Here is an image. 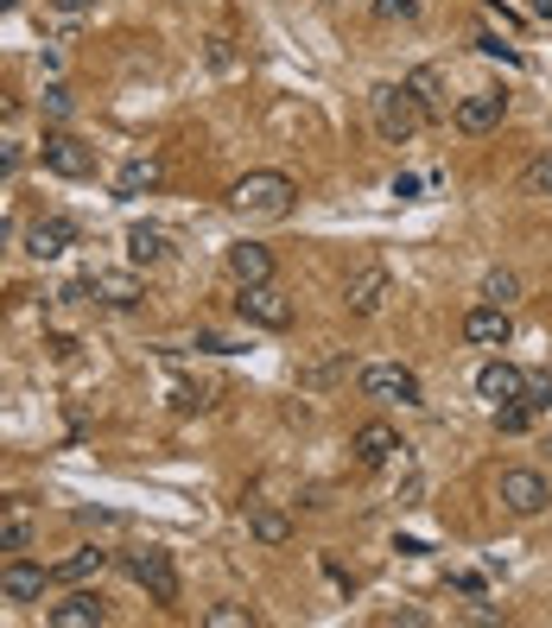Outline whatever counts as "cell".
Masks as SVG:
<instances>
[{
    "label": "cell",
    "instance_id": "cell-1",
    "mask_svg": "<svg viewBox=\"0 0 552 628\" xmlns=\"http://www.w3.org/2000/svg\"><path fill=\"white\" fill-rule=\"evenodd\" d=\"M293 197H298V185L286 172H242V178L229 185V210H235V217L280 222V217H293Z\"/></svg>",
    "mask_w": 552,
    "mask_h": 628
},
{
    "label": "cell",
    "instance_id": "cell-2",
    "mask_svg": "<svg viewBox=\"0 0 552 628\" xmlns=\"http://www.w3.org/2000/svg\"><path fill=\"white\" fill-rule=\"evenodd\" d=\"M368 102H375V134H381V140H394V147H406V140L432 121V114L419 109V96H413L406 83H381Z\"/></svg>",
    "mask_w": 552,
    "mask_h": 628
},
{
    "label": "cell",
    "instance_id": "cell-3",
    "mask_svg": "<svg viewBox=\"0 0 552 628\" xmlns=\"http://www.w3.org/2000/svg\"><path fill=\"white\" fill-rule=\"evenodd\" d=\"M363 401H375V407H419V374L401 369V362H375V369H363Z\"/></svg>",
    "mask_w": 552,
    "mask_h": 628
},
{
    "label": "cell",
    "instance_id": "cell-4",
    "mask_svg": "<svg viewBox=\"0 0 552 628\" xmlns=\"http://www.w3.org/2000/svg\"><path fill=\"white\" fill-rule=\"evenodd\" d=\"M127 578H134L152 603H179V571H172V553H159V546H134V553H127Z\"/></svg>",
    "mask_w": 552,
    "mask_h": 628
},
{
    "label": "cell",
    "instance_id": "cell-5",
    "mask_svg": "<svg viewBox=\"0 0 552 628\" xmlns=\"http://www.w3.org/2000/svg\"><path fill=\"white\" fill-rule=\"evenodd\" d=\"M495 495H502V508L520 515V520H533L552 502V489H547L540 470H502V477H495Z\"/></svg>",
    "mask_w": 552,
    "mask_h": 628
},
{
    "label": "cell",
    "instance_id": "cell-6",
    "mask_svg": "<svg viewBox=\"0 0 552 628\" xmlns=\"http://www.w3.org/2000/svg\"><path fill=\"white\" fill-rule=\"evenodd\" d=\"M235 311H242L248 324H260V331H286V324H293V298L273 293V280L242 286V293H235Z\"/></svg>",
    "mask_w": 552,
    "mask_h": 628
},
{
    "label": "cell",
    "instance_id": "cell-7",
    "mask_svg": "<svg viewBox=\"0 0 552 628\" xmlns=\"http://www.w3.org/2000/svg\"><path fill=\"white\" fill-rule=\"evenodd\" d=\"M502 121H508V96H502V89H477V96H464V102L451 109V127L470 134V140H477V134H495Z\"/></svg>",
    "mask_w": 552,
    "mask_h": 628
},
{
    "label": "cell",
    "instance_id": "cell-8",
    "mask_svg": "<svg viewBox=\"0 0 552 628\" xmlns=\"http://www.w3.org/2000/svg\"><path fill=\"white\" fill-rule=\"evenodd\" d=\"M45 172L51 178H89L96 172V147H83L76 134H45Z\"/></svg>",
    "mask_w": 552,
    "mask_h": 628
},
{
    "label": "cell",
    "instance_id": "cell-9",
    "mask_svg": "<svg viewBox=\"0 0 552 628\" xmlns=\"http://www.w3.org/2000/svg\"><path fill=\"white\" fill-rule=\"evenodd\" d=\"M394 293V280H388V267H363V273H349V286H343V305H349V318H375L381 305Z\"/></svg>",
    "mask_w": 552,
    "mask_h": 628
},
{
    "label": "cell",
    "instance_id": "cell-10",
    "mask_svg": "<svg viewBox=\"0 0 552 628\" xmlns=\"http://www.w3.org/2000/svg\"><path fill=\"white\" fill-rule=\"evenodd\" d=\"M508 336H515L508 305H477V311H464V343H470V349H502Z\"/></svg>",
    "mask_w": 552,
    "mask_h": 628
},
{
    "label": "cell",
    "instance_id": "cell-11",
    "mask_svg": "<svg viewBox=\"0 0 552 628\" xmlns=\"http://www.w3.org/2000/svg\"><path fill=\"white\" fill-rule=\"evenodd\" d=\"M89 293H96V305H109V311H134V305L147 298V286H140L134 273H121V267H96V273H89Z\"/></svg>",
    "mask_w": 552,
    "mask_h": 628
},
{
    "label": "cell",
    "instance_id": "cell-12",
    "mask_svg": "<svg viewBox=\"0 0 552 628\" xmlns=\"http://www.w3.org/2000/svg\"><path fill=\"white\" fill-rule=\"evenodd\" d=\"M76 242V222L71 217H33L26 222V255L33 260H58Z\"/></svg>",
    "mask_w": 552,
    "mask_h": 628
},
{
    "label": "cell",
    "instance_id": "cell-13",
    "mask_svg": "<svg viewBox=\"0 0 552 628\" xmlns=\"http://www.w3.org/2000/svg\"><path fill=\"white\" fill-rule=\"evenodd\" d=\"M349 451H356V464H363V470H381V464H394V451H401V432H394L388 419H368L363 432L349 439Z\"/></svg>",
    "mask_w": 552,
    "mask_h": 628
},
{
    "label": "cell",
    "instance_id": "cell-14",
    "mask_svg": "<svg viewBox=\"0 0 552 628\" xmlns=\"http://www.w3.org/2000/svg\"><path fill=\"white\" fill-rule=\"evenodd\" d=\"M45 623L51 628H102L109 623V603H102L96 591H76V596H64V603H51Z\"/></svg>",
    "mask_w": 552,
    "mask_h": 628
},
{
    "label": "cell",
    "instance_id": "cell-15",
    "mask_svg": "<svg viewBox=\"0 0 552 628\" xmlns=\"http://www.w3.org/2000/svg\"><path fill=\"white\" fill-rule=\"evenodd\" d=\"M45 591H51V571L33 565V558H13V565L0 571V596H7V603H38Z\"/></svg>",
    "mask_w": 552,
    "mask_h": 628
},
{
    "label": "cell",
    "instance_id": "cell-16",
    "mask_svg": "<svg viewBox=\"0 0 552 628\" xmlns=\"http://www.w3.org/2000/svg\"><path fill=\"white\" fill-rule=\"evenodd\" d=\"M520 387H527V374H520L515 362H482V369H477V394L489 401V407H508V401H520Z\"/></svg>",
    "mask_w": 552,
    "mask_h": 628
},
{
    "label": "cell",
    "instance_id": "cell-17",
    "mask_svg": "<svg viewBox=\"0 0 552 628\" xmlns=\"http://www.w3.org/2000/svg\"><path fill=\"white\" fill-rule=\"evenodd\" d=\"M127 260H134V267H165V260H172V235L152 229V222H134V229H127Z\"/></svg>",
    "mask_w": 552,
    "mask_h": 628
},
{
    "label": "cell",
    "instance_id": "cell-18",
    "mask_svg": "<svg viewBox=\"0 0 552 628\" xmlns=\"http://www.w3.org/2000/svg\"><path fill=\"white\" fill-rule=\"evenodd\" d=\"M229 273H235L242 286L273 280V248H260V242H235V248H229Z\"/></svg>",
    "mask_w": 552,
    "mask_h": 628
},
{
    "label": "cell",
    "instance_id": "cell-19",
    "mask_svg": "<svg viewBox=\"0 0 552 628\" xmlns=\"http://www.w3.org/2000/svg\"><path fill=\"white\" fill-rule=\"evenodd\" d=\"M159 178H165L159 159H127V165L114 172V197H147V190H159Z\"/></svg>",
    "mask_w": 552,
    "mask_h": 628
},
{
    "label": "cell",
    "instance_id": "cell-20",
    "mask_svg": "<svg viewBox=\"0 0 552 628\" xmlns=\"http://www.w3.org/2000/svg\"><path fill=\"white\" fill-rule=\"evenodd\" d=\"M102 565H109V553H102V546H76L64 565H51V584H83V578H96Z\"/></svg>",
    "mask_w": 552,
    "mask_h": 628
},
{
    "label": "cell",
    "instance_id": "cell-21",
    "mask_svg": "<svg viewBox=\"0 0 552 628\" xmlns=\"http://www.w3.org/2000/svg\"><path fill=\"white\" fill-rule=\"evenodd\" d=\"M248 533H255L260 546H286V540H293V520L280 515V508H248Z\"/></svg>",
    "mask_w": 552,
    "mask_h": 628
},
{
    "label": "cell",
    "instance_id": "cell-22",
    "mask_svg": "<svg viewBox=\"0 0 552 628\" xmlns=\"http://www.w3.org/2000/svg\"><path fill=\"white\" fill-rule=\"evenodd\" d=\"M406 89H413V96H419V109L432 114V121H439V114H444V96H439V89H444V76L432 71V64H419V71L406 76Z\"/></svg>",
    "mask_w": 552,
    "mask_h": 628
},
{
    "label": "cell",
    "instance_id": "cell-23",
    "mask_svg": "<svg viewBox=\"0 0 552 628\" xmlns=\"http://www.w3.org/2000/svg\"><path fill=\"white\" fill-rule=\"evenodd\" d=\"M515 293H520V280L508 267H489V273H482V305H508Z\"/></svg>",
    "mask_w": 552,
    "mask_h": 628
},
{
    "label": "cell",
    "instance_id": "cell-24",
    "mask_svg": "<svg viewBox=\"0 0 552 628\" xmlns=\"http://www.w3.org/2000/svg\"><path fill=\"white\" fill-rule=\"evenodd\" d=\"M260 616L255 609H242V603H217V609H204V628H255Z\"/></svg>",
    "mask_w": 552,
    "mask_h": 628
},
{
    "label": "cell",
    "instance_id": "cell-25",
    "mask_svg": "<svg viewBox=\"0 0 552 628\" xmlns=\"http://www.w3.org/2000/svg\"><path fill=\"white\" fill-rule=\"evenodd\" d=\"M33 546V520H0V553H26Z\"/></svg>",
    "mask_w": 552,
    "mask_h": 628
},
{
    "label": "cell",
    "instance_id": "cell-26",
    "mask_svg": "<svg viewBox=\"0 0 552 628\" xmlns=\"http://www.w3.org/2000/svg\"><path fill=\"white\" fill-rule=\"evenodd\" d=\"M520 185L533 190V197H552V152H540V159L527 165V178H520Z\"/></svg>",
    "mask_w": 552,
    "mask_h": 628
},
{
    "label": "cell",
    "instance_id": "cell-27",
    "mask_svg": "<svg viewBox=\"0 0 552 628\" xmlns=\"http://www.w3.org/2000/svg\"><path fill=\"white\" fill-rule=\"evenodd\" d=\"M520 401L533 412H547L552 407V374H527V387H520Z\"/></svg>",
    "mask_w": 552,
    "mask_h": 628
},
{
    "label": "cell",
    "instance_id": "cell-28",
    "mask_svg": "<svg viewBox=\"0 0 552 628\" xmlns=\"http://www.w3.org/2000/svg\"><path fill=\"white\" fill-rule=\"evenodd\" d=\"M375 20H419V0H375Z\"/></svg>",
    "mask_w": 552,
    "mask_h": 628
},
{
    "label": "cell",
    "instance_id": "cell-29",
    "mask_svg": "<svg viewBox=\"0 0 552 628\" xmlns=\"http://www.w3.org/2000/svg\"><path fill=\"white\" fill-rule=\"evenodd\" d=\"M477 51H482V58H502V64H520V51H515V45H502L495 33H482V38H477Z\"/></svg>",
    "mask_w": 552,
    "mask_h": 628
},
{
    "label": "cell",
    "instance_id": "cell-30",
    "mask_svg": "<svg viewBox=\"0 0 552 628\" xmlns=\"http://www.w3.org/2000/svg\"><path fill=\"white\" fill-rule=\"evenodd\" d=\"M45 114H51V121H64V114H71V89H64V83H51V89H45Z\"/></svg>",
    "mask_w": 552,
    "mask_h": 628
},
{
    "label": "cell",
    "instance_id": "cell-31",
    "mask_svg": "<svg viewBox=\"0 0 552 628\" xmlns=\"http://www.w3.org/2000/svg\"><path fill=\"white\" fill-rule=\"evenodd\" d=\"M13 172H20V147H13V140H0V185H7Z\"/></svg>",
    "mask_w": 552,
    "mask_h": 628
},
{
    "label": "cell",
    "instance_id": "cell-32",
    "mask_svg": "<svg viewBox=\"0 0 552 628\" xmlns=\"http://www.w3.org/2000/svg\"><path fill=\"white\" fill-rule=\"evenodd\" d=\"M533 13H540V20H552V0H533Z\"/></svg>",
    "mask_w": 552,
    "mask_h": 628
},
{
    "label": "cell",
    "instance_id": "cell-33",
    "mask_svg": "<svg viewBox=\"0 0 552 628\" xmlns=\"http://www.w3.org/2000/svg\"><path fill=\"white\" fill-rule=\"evenodd\" d=\"M0 255H7V229H0Z\"/></svg>",
    "mask_w": 552,
    "mask_h": 628
},
{
    "label": "cell",
    "instance_id": "cell-34",
    "mask_svg": "<svg viewBox=\"0 0 552 628\" xmlns=\"http://www.w3.org/2000/svg\"><path fill=\"white\" fill-rule=\"evenodd\" d=\"M7 7H13V0H0V13H7Z\"/></svg>",
    "mask_w": 552,
    "mask_h": 628
},
{
    "label": "cell",
    "instance_id": "cell-35",
    "mask_svg": "<svg viewBox=\"0 0 552 628\" xmlns=\"http://www.w3.org/2000/svg\"><path fill=\"white\" fill-rule=\"evenodd\" d=\"M547 451H552V439H547Z\"/></svg>",
    "mask_w": 552,
    "mask_h": 628
}]
</instances>
